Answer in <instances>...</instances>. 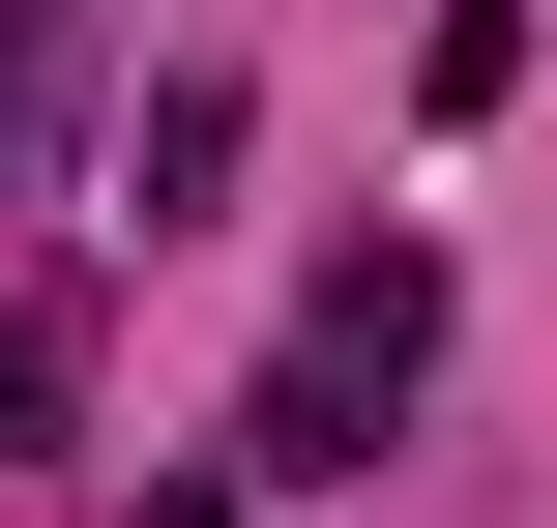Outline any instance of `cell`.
<instances>
[{
    "mask_svg": "<svg viewBox=\"0 0 557 528\" xmlns=\"http://www.w3.org/2000/svg\"><path fill=\"white\" fill-rule=\"evenodd\" d=\"M411 353H441V265H411V235H382V265H323V323L264 353L235 470H264V500H352V470H382V412H411Z\"/></svg>",
    "mask_w": 557,
    "mask_h": 528,
    "instance_id": "cell-1",
    "label": "cell"
},
{
    "mask_svg": "<svg viewBox=\"0 0 557 528\" xmlns=\"http://www.w3.org/2000/svg\"><path fill=\"white\" fill-rule=\"evenodd\" d=\"M59 382H88V353H59V294H0V470L59 441Z\"/></svg>",
    "mask_w": 557,
    "mask_h": 528,
    "instance_id": "cell-2",
    "label": "cell"
},
{
    "mask_svg": "<svg viewBox=\"0 0 557 528\" xmlns=\"http://www.w3.org/2000/svg\"><path fill=\"white\" fill-rule=\"evenodd\" d=\"M59 59H88V0H0V147L59 118Z\"/></svg>",
    "mask_w": 557,
    "mask_h": 528,
    "instance_id": "cell-3",
    "label": "cell"
}]
</instances>
